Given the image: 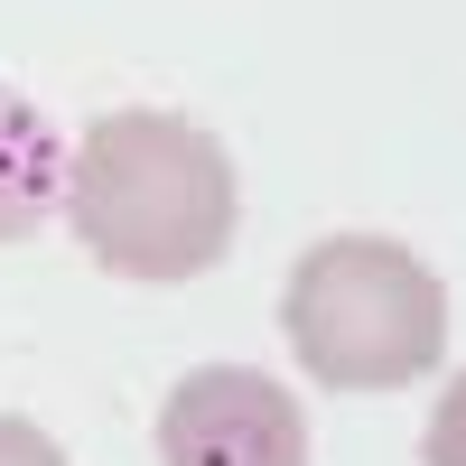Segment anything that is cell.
<instances>
[{
    "mask_svg": "<svg viewBox=\"0 0 466 466\" xmlns=\"http://www.w3.org/2000/svg\"><path fill=\"white\" fill-rule=\"evenodd\" d=\"M66 159L75 149L56 140V122L19 85H0V243H28L66 206Z\"/></svg>",
    "mask_w": 466,
    "mask_h": 466,
    "instance_id": "cell-4",
    "label": "cell"
},
{
    "mask_svg": "<svg viewBox=\"0 0 466 466\" xmlns=\"http://www.w3.org/2000/svg\"><path fill=\"white\" fill-rule=\"evenodd\" d=\"M159 457L168 466H308V420L289 401V382H270L252 364H206L168 392Z\"/></svg>",
    "mask_w": 466,
    "mask_h": 466,
    "instance_id": "cell-3",
    "label": "cell"
},
{
    "mask_svg": "<svg viewBox=\"0 0 466 466\" xmlns=\"http://www.w3.org/2000/svg\"><path fill=\"white\" fill-rule=\"evenodd\" d=\"M75 243L122 280H206L233 252L243 187L224 140L177 112H103L66 159Z\"/></svg>",
    "mask_w": 466,
    "mask_h": 466,
    "instance_id": "cell-1",
    "label": "cell"
},
{
    "mask_svg": "<svg viewBox=\"0 0 466 466\" xmlns=\"http://www.w3.org/2000/svg\"><path fill=\"white\" fill-rule=\"evenodd\" d=\"M0 466H66V448H56L47 430H28V420L0 410Z\"/></svg>",
    "mask_w": 466,
    "mask_h": 466,
    "instance_id": "cell-6",
    "label": "cell"
},
{
    "mask_svg": "<svg viewBox=\"0 0 466 466\" xmlns=\"http://www.w3.org/2000/svg\"><path fill=\"white\" fill-rule=\"evenodd\" d=\"M420 457L430 466H466V373L439 392V410H430V439H420Z\"/></svg>",
    "mask_w": 466,
    "mask_h": 466,
    "instance_id": "cell-5",
    "label": "cell"
},
{
    "mask_svg": "<svg viewBox=\"0 0 466 466\" xmlns=\"http://www.w3.org/2000/svg\"><path fill=\"white\" fill-rule=\"evenodd\" d=\"M280 327H289V355L308 382L401 392V382H430L448 355V289L420 252L382 243V233H327L289 270Z\"/></svg>",
    "mask_w": 466,
    "mask_h": 466,
    "instance_id": "cell-2",
    "label": "cell"
}]
</instances>
